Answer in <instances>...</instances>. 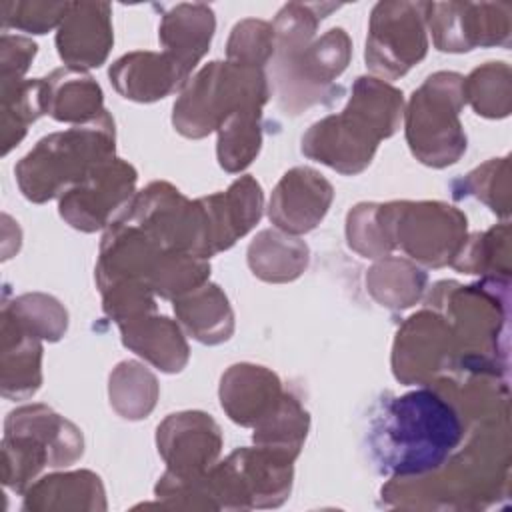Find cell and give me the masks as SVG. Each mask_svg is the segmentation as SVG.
Returning a JSON list of instances; mask_svg holds the SVG:
<instances>
[{
	"mask_svg": "<svg viewBox=\"0 0 512 512\" xmlns=\"http://www.w3.org/2000/svg\"><path fill=\"white\" fill-rule=\"evenodd\" d=\"M464 420L434 386L382 398L368 426V448L378 472L392 478L438 470L462 444Z\"/></svg>",
	"mask_w": 512,
	"mask_h": 512,
	"instance_id": "obj_1",
	"label": "cell"
},
{
	"mask_svg": "<svg viewBox=\"0 0 512 512\" xmlns=\"http://www.w3.org/2000/svg\"><path fill=\"white\" fill-rule=\"evenodd\" d=\"M332 10H338V4L290 2L272 24L276 94L286 114L296 116L314 104L332 102L340 94L332 82L346 70L352 42L342 28H330L314 40L318 22Z\"/></svg>",
	"mask_w": 512,
	"mask_h": 512,
	"instance_id": "obj_2",
	"label": "cell"
},
{
	"mask_svg": "<svg viewBox=\"0 0 512 512\" xmlns=\"http://www.w3.org/2000/svg\"><path fill=\"white\" fill-rule=\"evenodd\" d=\"M402 92L392 84L360 76L348 106L310 126L302 136L304 156L340 174H360L374 158L380 140L390 138L402 118Z\"/></svg>",
	"mask_w": 512,
	"mask_h": 512,
	"instance_id": "obj_3",
	"label": "cell"
},
{
	"mask_svg": "<svg viewBox=\"0 0 512 512\" xmlns=\"http://www.w3.org/2000/svg\"><path fill=\"white\" fill-rule=\"evenodd\" d=\"M114 120L104 110L96 120L42 138L14 168L22 194L46 202L114 158Z\"/></svg>",
	"mask_w": 512,
	"mask_h": 512,
	"instance_id": "obj_4",
	"label": "cell"
},
{
	"mask_svg": "<svg viewBox=\"0 0 512 512\" xmlns=\"http://www.w3.org/2000/svg\"><path fill=\"white\" fill-rule=\"evenodd\" d=\"M270 86L262 68L210 62L186 82L174 104L172 124L186 138H204L242 108H262Z\"/></svg>",
	"mask_w": 512,
	"mask_h": 512,
	"instance_id": "obj_5",
	"label": "cell"
},
{
	"mask_svg": "<svg viewBox=\"0 0 512 512\" xmlns=\"http://www.w3.org/2000/svg\"><path fill=\"white\" fill-rule=\"evenodd\" d=\"M4 484L22 492L44 466H66L82 456V434L44 404L8 414L4 434Z\"/></svg>",
	"mask_w": 512,
	"mask_h": 512,
	"instance_id": "obj_6",
	"label": "cell"
},
{
	"mask_svg": "<svg viewBox=\"0 0 512 512\" xmlns=\"http://www.w3.org/2000/svg\"><path fill=\"white\" fill-rule=\"evenodd\" d=\"M462 80L456 72H436L408 102L406 140L426 166H450L466 152V134L458 118L464 106Z\"/></svg>",
	"mask_w": 512,
	"mask_h": 512,
	"instance_id": "obj_7",
	"label": "cell"
},
{
	"mask_svg": "<svg viewBox=\"0 0 512 512\" xmlns=\"http://www.w3.org/2000/svg\"><path fill=\"white\" fill-rule=\"evenodd\" d=\"M378 218L392 248L426 266L452 264L466 242V216L444 202L378 204Z\"/></svg>",
	"mask_w": 512,
	"mask_h": 512,
	"instance_id": "obj_8",
	"label": "cell"
},
{
	"mask_svg": "<svg viewBox=\"0 0 512 512\" xmlns=\"http://www.w3.org/2000/svg\"><path fill=\"white\" fill-rule=\"evenodd\" d=\"M428 50L426 2H378L370 16L366 66L388 80L404 76Z\"/></svg>",
	"mask_w": 512,
	"mask_h": 512,
	"instance_id": "obj_9",
	"label": "cell"
},
{
	"mask_svg": "<svg viewBox=\"0 0 512 512\" xmlns=\"http://www.w3.org/2000/svg\"><path fill=\"white\" fill-rule=\"evenodd\" d=\"M458 362V346L448 318L422 310L410 316L396 334L392 352L394 376L404 384H430Z\"/></svg>",
	"mask_w": 512,
	"mask_h": 512,
	"instance_id": "obj_10",
	"label": "cell"
},
{
	"mask_svg": "<svg viewBox=\"0 0 512 512\" xmlns=\"http://www.w3.org/2000/svg\"><path fill=\"white\" fill-rule=\"evenodd\" d=\"M512 6L508 2H426V24L442 52L476 46H508Z\"/></svg>",
	"mask_w": 512,
	"mask_h": 512,
	"instance_id": "obj_11",
	"label": "cell"
},
{
	"mask_svg": "<svg viewBox=\"0 0 512 512\" xmlns=\"http://www.w3.org/2000/svg\"><path fill=\"white\" fill-rule=\"evenodd\" d=\"M136 178L134 166L114 156L62 194L60 216L76 230L96 232L110 224L112 214L130 202Z\"/></svg>",
	"mask_w": 512,
	"mask_h": 512,
	"instance_id": "obj_12",
	"label": "cell"
},
{
	"mask_svg": "<svg viewBox=\"0 0 512 512\" xmlns=\"http://www.w3.org/2000/svg\"><path fill=\"white\" fill-rule=\"evenodd\" d=\"M158 452L168 464L166 474L190 480L206 474L222 448L218 424L204 412L170 414L156 434Z\"/></svg>",
	"mask_w": 512,
	"mask_h": 512,
	"instance_id": "obj_13",
	"label": "cell"
},
{
	"mask_svg": "<svg viewBox=\"0 0 512 512\" xmlns=\"http://www.w3.org/2000/svg\"><path fill=\"white\" fill-rule=\"evenodd\" d=\"M334 198L332 184L316 170L298 166L276 184L268 216L286 234H306L326 216Z\"/></svg>",
	"mask_w": 512,
	"mask_h": 512,
	"instance_id": "obj_14",
	"label": "cell"
},
{
	"mask_svg": "<svg viewBox=\"0 0 512 512\" xmlns=\"http://www.w3.org/2000/svg\"><path fill=\"white\" fill-rule=\"evenodd\" d=\"M110 4L72 2L58 26L56 46L70 68H98L112 48Z\"/></svg>",
	"mask_w": 512,
	"mask_h": 512,
	"instance_id": "obj_15",
	"label": "cell"
},
{
	"mask_svg": "<svg viewBox=\"0 0 512 512\" xmlns=\"http://www.w3.org/2000/svg\"><path fill=\"white\" fill-rule=\"evenodd\" d=\"M108 76L124 98L154 102L184 88L190 74L166 52H130L110 66Z\"/></svg>",
	"mask_w": 512,
	"mask_h": 512,
	"instance_id": "obj_16",
	"label": "cell"
},
{
	"mask_svg": "<svg viewBox=\"0 0 512 512\" xmlns=\"http://www.w3.org/2000/svg\"><path fill=\"white\" fill-rule=\"evenodd\" d=\"M208 228L212 252L228 250L238 238L252 230L262 216V188L252 176H240L226 192L200 198Z\"/></svg>",
	"mask_w": 512,
	"mask_h": 512,
	"instance_id": "obj_17",
	"label": "cell"
},
{
	"mask_svg": "<svg viewBox=\"0 0 512 512\" xmlns=\"http://www.w3.org/2000/svg\"><path fill=\"white\" fill-rule=\"evenodd\" d=\"M284 396L274 372L254 364H234L222 374L220 402L226 414L242 424L256 426Z\"/></svg>",
	"mask_w": 512,
	"mask_h": 512,
	"instance_id": "obj_18",
	"label": "cell"
},
{
	"mask_svg": "<svg viewBox=\"0 0 512 512\" xmlns=\"http://www.w3.org/2000/svg\"><path fill=\"white\" fill-rule=\"evenodd\" d=\"M40 336L2 310V394L6 398L32 396L42 382Z\"/></svg>",
	"mask_w": 512,
	"mask_h": 512,
	"instance_id": "obj_19",
	"label": "cell"
},
{
	"mask_svg": "<svg viewBox=\"0 0 512 512\" xmlns=\"http://www.w3.org/2000/svg\"><path fill=\"white\" fill-rule=\"evenodd\" d=\"M214 28L216 20L210 6L178 4L164 12L158 36L164 52L190 74L208 52Z\"/></svg>",
	"mask_w": 512,
	"mask_h": 512,
	"instance_id": "obj_20",
	"label": "cell"
},
{
	"mask_svg": "<svg viewBox=\"0 0 512 512\" xmlns=\"http://www.w3.org/2000/svg\"><path fill=\"white\" fill-rule=\"evenodd\" d=\"M122 344L162 372H180L188 362V344L178 324L166 316L146 314L118 324Z\"/></svg>",
	"mask_w": 512,
	"mask_h": 512,
	"instance_id": "obj_21",
	"label": "cell"
},
{
	"mask_svg": "<svg viewBox=\"0 0 512 512\" xmlns=\"http://www.w3.org/2000/svg\"><path fill=\"white\" fill-rule=\"evenodd\" d=\"M46 86V114L60 122H74L78 126L96 120L102 108V90L84 70L58 68L44 78Z\"/></svg>",
	"mask_w": 512,
	"mask_h": 512,
	"instance_id": "obj_22",
	"label": "cell"
},
{
	"mask_svg": "<svg viewBox=\"0 0 512 512\" xmlns=\"http://www.w3.org/2000/svg\"><path fill=\"white\" fill-rule=\"evenodd\" d=\"M174 312L182 326L202 344H220L234 332V314L226 294L216 284L200 288L174 300Z\"/></svg>",
	"mask_w": 512,
	"mask_h": 512,
	"instance_id": "obj_23",
	"label": "cell"
},
{
	"mask_svg": "<svg viewBox=\"0 0 512 512\" xmlns=\"http://www.w3.org/2000/svg\"><path fill=\"white\" fill-rule=\"evenodd\" d=\"M248 264L266 282H290L304 272L308 246L286 232L262 230L248 246Z\"/></svg>",
	"mask_w": 512,
	"mask_h": 512,
	"instance_id": "obj_24",
	"label": "cell"
},
{
	"mask_svg": "<svg viewBox=\"0 0 512 512\" xmlns=\"http://www.w3.org/2000/svg\"><path fill=\"white\" fill-rule=\"evenodd\" d=\"M366 286L380 306L404 310L420 300L426 286V274L408 260L388 256L370 268Z\"/></svg>",
	"mask_w": 512,
	"mask_h": 512,
	"instance_id": "obj_25",
	"label": "cell"
},
{
	"mask_svg": "<svg viewBox=\"0 0 512 512\" xmlns=\"http://www.w3.org/2000/svg\"><path fill=\"white\" fill-rule=\"evenodd\" d=\"M46 114V86L44 78L16 80L2 84V144L4 154L18 144L28 124Z\"/></svg>",
	"mask_w": 512,
	"mask_h": 512,
	"instance_id": "obj_26",
	"label": "cell"
},
{
	"mask_svg": "<svg viewBox=\"0 0 512 512\" xmlns=\"http://www.w3.org/2000/svg\"><path fill=\"white\" fill-rule=\"evenodd\" d=\"M262 108H242L218 132V162L226 172H240L252 164L262 144Z\"/></svg>",
	"mask_w": 512,
	"mask_h": 512,
	"instance_id": "obj_27",
	"label": "cell"
},
{
	"mask_svg": "<svg viewBox=\"0 0 512 512\" xmlns=\"http://www.w3.org/2000/svg\"><path fill=\"white\" fill-rule=\"evenodd\" d=\"M158 398V382L142 364L126 360L110 374V404L122 418H146Z\"/></svg>",
	"mask_w": 512,
	"mask_h": 512,
	"instance_id": "obj_28",
	"label": "cell"
},
{
	"mask_svg": "<svg viewBox=\"0 0 512 512\" xmlns=\"http://www.w3.org/2000/svg\"><path fill=\"white\" fill-rule=\"evenodd\" d=\"M308 422V412L302 404L294 396L284 394L276 408L254 426L252 438L258 446L274 448L296 458L306 438Z\"/></svg>",
	"mask_w": 512,
	"mask_h": 512,
	"instance_id": "obj_29",
	"label": "cell"
},
{
	"mask_svg": "<svg viewBox=\"0 0 512 512\" xmlns=\"http://www.w3.org/2000/svg\"><path fill=\"white\" fill-rule=\"evenodd\" d=\"M508 224L492 228L484 234L466 238L462 250L450 266L458 272L486 274V278L508 280L510 278V246H508Z\"/></svg>",
	"mask_w": 512,
	"mask_h": 512,
	"instance_id": "obj_30",
	"label": "cell"
},
{
	"mask_svg": "<svg viewBox=\"0 0 512 512\" xmlns=\"http://www.w3.org/2000/svg\"><path fill=\"white\" fill-rule=\"evenodd\" d=\"M462 96L478 116L504 118L510 114V68L506 62H488L462 80Z\"/></svg>",
	"mask_w": 512,
	"mask_h": 512,
	"instance_id": "obj_31",
	"label": "cell"
},
{
	"mask_svg": "<svg viewBox=\"0 0 512 512\" xmlns=\"http://www.w3.org/2000/svg\"><path fill=\"white\" fill-rule=\"evenodd\" d=\"M58 496H66L64 500V508H70V498L72 496H82L86 498L94 508L104 510L106 502H104V488L102 482L96 474L88 472V470H80V472H68V474H52L42 478L36 486H32L28 490L24 508L32 510V508H48L52 500H56Z\"/></svg>",
	"mask_w": 512,
	"mask_h": 512,
	"instance_id": "obj_32",
	"label": "cell"
},
{
	"mask_svg": "<svg viewBox=\"0 0 512 512\" xmlns=\"http://www.w3.org/2000/svg\"><path fill=\"white\" fill-rule=\"evenodd\" d=\"M454 196H476L500 216L510 214V192H508V158H494L466 178L452 184Z\"/></svg>",
	"mask_w": 512,
	"mask_h": 512,
	"instance_id": "obj_33",
	"label": "cell"
},
{
	"mask_svg": "<svg viewBox=\"0 0 512 512\" xmlns=\"http://www.w3.org/2000/svg\"><path fill=\"white\" fill-rule=\"evenodd\" d=\"M20 324L40 338L58 340L66 332L68 316L58 300L46 294H24L4 306Z\"/></svg>",
	"mask_w": 512,
	"mask_h": 512,
	"instance_id": "obj_34",
	"label": "cell"
},
{
	"mask_svg": "<svg viewBox=\"0 0 512 512\" xmlns=\"http://www.w3.org/2000/svg\"><path fill=\"white\" fill-rule=\"evenodd\" d=\"M276 50L272 24L264 20H242L232 28L226 54L228 62L262 68Z\"/></svg>",
	"mask_w": 512,
	"mask_h": 512,
	"instance_id": "obj_35",
	"label": "cell"
},
{
	"mask_svg": "<svg viewBox=\"0 0 512 512\" xmlns=\"http://www.w3.org/2000/svg\"><path fill=\"white\" fill-rule=\"evenodd\" d=\"M346 238L348 246L364 258H380L394 250L378 218V204H358L348 212Z\"/></svg>",
	"mask_w": 512,
	"mask_h": 512,
	"instance_id": "obj_36",
	"label": "cell"
},
{
	"mask_svg": "<svg viewBox=\"0 0 512 512\" xmlns=\"http://www.w3.org/2000/svg\"><path fill=\"white\" fill-rule=\"evenodd\" d=\"M70 2H4L2 26L44 34L64 20Z\"/></svg>",
	"mask_w": 512,
	"mask_h": 512,
	"instance_id": "obj_37",
	"label": "cell"
},
{
	"mask_svg": "<svg viewBox=\"0 0 512 512\" xmlns=\"http://www.w3.org/2000/svg\"><path fill=\"white\" fill-rule=\"evenodd\" d=\"M36 54V44L22 36H2V84L22 80L30 60Z\"/></svg>",
	"mask_w": 512,
	"mask_h": 512,
	"instance_id": "obj_38",
	"label": "cell"
}]
</instances>
